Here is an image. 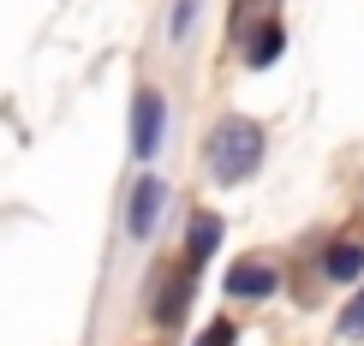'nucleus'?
Here are the masks:
<instances>
[{
    "instance_id": "7ed1b4c3",
    "label": "nucleus",
    "mask_w": 364,
    "mask_h": 346,
    "mask_svg": "<svg viewBox=\"0 0 364 346\" xmlns=\"http://www.w3.org/2000/svg\"><path fill=\"white\" fill-rule=\"evenodd\" d=\"M161 203H168V185H161V179H144V185L132 191V215H126L132 239H149V233H156V221H161Z\"/></svg>"
},
{
    "instance_id": "f257e3e1",
    "label": "nucleus",
    "mask_w": 364,
    "mask_h": 346,
    "mask_svg": "<svg viewBox=\"0 0 364 346\" xmlns=\"http://www.w3.org/2000/svg\"><path fill=\"white\" fill-rule=\"evenodd\" d=\"M257 161H263V131H257V119H221L215 138H209V173L221 179V185H239V179L257 173Z\"/></svg>"
},
{
    "instance_id": "20e7f679",
    "label": "nucleus",
    "mask_w": 364,
    "mask_h": 346,
    "mask_svg": "<svg viewBox=\"0 0 364 346\" xmlns=\"http://www.w3.org/2000/svg\"><path fill=\"white\" fill-rule=\"evenodd\" d=\"M227 293L233 298H269L275 293V269L269 263H233L227 269Z\"/></svg>"
},
{
    "instance_id": "1a4fd4ad",
    "label": "nucleus",
    "mask_w": 364,
    "mask_h": 346,
    "mask_svg": "<svg viewBox=\"0 0 364 346\" xmlns=\"http://www.w3.org/2000/svg\"><path fill=\"white\" fill-rule=\"evenodd\" d=\"M335 328H341L346 340H358V335H364V287H358V298H353V305L341 310V323H335Z\"/></svg>"
},
{
    "instance_id": "6e6552de",
    "label": "nucleus",
    "mask_w": 364,
    "mask_h": 346,
    "mask_svg": "<svg viewBox=\"0 0 364 346\" xmlns=\"http://www.w3.org/2000/svg\"><path fill=\"white\" fill-rule=\"evenodd\" d=\"M281 24L275 18H263V30H257V42H251V48H245V60H251V66H275V54H281Z\"/></svg>"
},
{
    "instance_id": "39448f33",
    "label": "nucleus",
    "mask_w": 364,
    "mask_h": 346,
    "mask_svg": "<svg viewBox=\"0 0 364 346\" xmlns=\"http://www.w3.org/2000/svg\"><path fill=\"white\" fill-rule=\"evenodd\" d=\"M215 245H221V215H191V233H186V257H191V269L215 257Z\"/></svg>"
},
{
    "instance_id": "9b49d317",
    "label": "nucleus",
    "mask_w": 364,
    "mask_h": 346,
    "mask_svg": "<svg viewBox=\"0 0 364 346\" xmlns=\"http://www.w3.org/2000/svg\"><path fill=\"white\" fill-rule=\"evenodd\" d=\"M191 12H197V0H179V6H173V36H186V30H191Z\"/></svg>"
},
{
    "instance_id": "9d476101",
    "label": "nucleus",
    "mask_w": 364,
    "mask_h": 346,
    "mask_svg": "<svg viewBox=\"0 0 364 346\" xmlns=\"http://www.w3.org/2000/svg\"><path fill=\"white\" fill-rule=\"evenodd\" d=\"M197 346H233V323H227V317H215V323L203 328V340H197Z\"/></svg>"
},
{
    "instance_id": "f03ea898",
    "label": "nucleus",
    "mask_w": 364,
    "mask_h": 346,
    "mask_svg": "<svg viewBox=\"0 0 364 346\" xmlns=\"http://www.w3.org/2000/svg\"><path fill=\"white\" fill-rule=\"evenodd\" d=\"M161 131H168V102H161L156 90H138V102H132V156L156 161Z\"/></svg>"
},
{
    "instance_id": "f8f14e48",
    "label": "nucleus",
    "mask_w": 364,
    "mask_h": 346,
    "mask_svg": "<svg viewBox=\"0 0 364 346\" xmlns=\"http://www.w3.org/2000/svg\"><path fill=\"white\" fill-rule=\"evenodd\" d=\"M251 6H257V18H263V12L275 6V0H239V18H251Z\"/></svg>"
},
{
    "instance_id": "0eeeda50",
    "label": "nucleus",
    "mask_w": 364,
    "mask_h": 346,
    "mask_svg": "<svg viewBox=\"0 0 364 346\" xmlns=\"http://www.w3.org/2000/svg\"><path fill=\"white\" fill-rule=\"evenodd\" d=\"M323 269H328L335 281H358V275H364V251H358V245H328Z\"/></svg>"
},
{
    "instance_id": "423d86ee",
    "label": "nucleus",
    "mask_w": 364,
    "mask_h": 346,
    "mask_svg": "<svg viewBox=\"0 0 364 346\" xmlns=\"http://www.w3.org/2000/svg\"><path fill=\"white\" fill-rule=\"evenodd\" d=\"M186 298H191V269L168 281V293H161V305H156V323H179L186 317Z\"/></svg>"
}]
</instances>
